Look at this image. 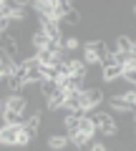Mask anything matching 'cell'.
Wrapping results in <instances>:
<instances>
[{"mask_svg": "<svg viewBox=\"0 0 136 151\" xmlns=\"http://www.w3.org/2000/svg\"><path fill=\"white\" fill-rule=\"evenodd\" d=\"M106 98V91L104 86H98V88H83L81 91V108H86V111H91V108L101 106Z\"/></svg>", "mask_w": 136, "mask_h": 151, "instance_id": "7a4b0ae2", "label": "cell"}, {"mask_svg": "<svg viewBox=\"0 0 136 151\" xmlns=\"http://www.w3.org/2000/svg\"><path fill=\"white\" fill-rule=\"evenodd\" d=\"M60 23H63V25H71V28H78V25H81V13H78L76 8H71V10L63 13Z\"/></svg>", "mask_w": 136, "mask_h": 151, "instance_id": "52a82bcc", "label": "cell"}, {"mask_svg": "<svg viewBox=\"0 0 136 151\" xmlns=\"http://www.w3.org/2000/svg\"><path fill=\"white\" fill-rule=\"evenodd\" d=\"M129 38H131V43H134V45H136V33H131V35H129Z\"/></svg>", "mask_w": 136, "mask_h": 151, "instance_id": "7c38bea8", "label": "cell"}, {"mask_svg": "<svg viewBox=\"0 0 136 151\" xmlns=\"http://www.w3.org/2000/svg\"><path fill=\"white\" fill-rule=\"evenodd\" d=\"M45 144H48L50 151H65L71 146V139H68V134H63V131H55V134L45 136Z\"/></svg>", "mask_w": 136, "mask_h": 151, "instance_id": "277c9868", "label": "cell"}, {"mask_svg": "<svg viewBox=\"0 0 136 151\" xmlns=\"http://www.w3.org/2000/svg\"><path fill=\"white\" fill-rule=\"evenodd\" d=\"M58 88H60V86H58V81H50V78H45V81L40 83V93L45 96V101H48V98L53 96V93L58 91Z\"/></svg>", "mask_w": 136, "mask_h": 151, "instance_id": "9c48e42d", "label": "cell"}, {"mask_svg": "<svg viewBox=\"0 0 136 151\" xmlns=\"http://www.w3.org/2000/svg\"><path fill=\"white\" fill-rule=\"evenodd\" d=\"M8 28H10V18H8V15H0V35L8 33Z\"/></svg>", "mask_w": 136, "mask_h": 151, "instance_id": "8fae6325", "label": "cell"}, {"mask_svg": "<svg viewBox=\"0 0 136 151\" xmlns=\"http://www.w3.org/2000/svg\"><path fill=\"white\" fill-rule=\"evenodd\" d=\"M30 141L33 139L25 134L23 124H8L5 129H0V146L5 149H25Z\"/></svg>", "mask_w": 136, "mask_h": 151, "instance_id": "6da1fadb", "label": "cell"}, {"mask_svg": "<svg viewBox=\"0 0 136 151\" xmlns=\"http://www.w3.org/2000/svg\"><path fill=\"white\" fill-rule=\"evenodd\" d=\"M134 15H136V3H134Z\"/></svg>", "mask_w": 136, "mask_h": 151, "instance_id": "4fadbf2b", "label": "cell"}, {"mask_svg": "<svg viewBox=\"0 0 136 151\" xmlns=\"http://www.w3.org/2000/svg\"><path fill=\"white\" fill-rule=\"evenodd\" d=\"M0 50L20 63V58H18V55H20V48H18V40L10 35V33H3V35H0Z\"/></svg>", "mask_w": 136, "mask_h": 151, "instance_id": "3957f363", "label": "cell"}, {"mask_svg": "<svg viewBox=\"0 0 136 151\" xmlns=\"http://www.w3.org/2000/svg\"><path fill=\"white\" fill-rule=\"evenodd\" d=\"M40 124H43V113H33V116H28V119L23 121V129H25V134L30 136V139H35V136L40 134Z\"/></svg>", "mask_w": 136, "mask_h": 151, "instance_id": "5b68a950", "label": "cell"}, {"mask_svg": "<svg viewBox=\"0 0 136 151\" xmlns=\"http://www.w3.org/2000/svg\"><path fill=\"white\" fill-rule=\"evenodd\" d=\"M116 50H119V53H131V50H134V43H131V38L126 35V33H119V35H116Z\"/></svg>", "mask_w": 136, "mask_h": 151, "instance_id": "ba28073f", "label": "cell"}, {"mask_svg": "<svg viewBox=\"0 0 136 151\" xmlns=\"http://www.w3.org/2000/svg\"><path fill=\"white\" fill-rule=\"evenodd\" d=\"M101 73H104V83H111V81H116V78H121L124 68H121L119 63H111V65H101Z\"/></svg>", "mask_w": 136, "mask_h": 151, "instance_id": "8992f818", "label": "cell"}, {"mask_svg": "<svg viewBox=\"0 0 136 151\" xmlns=\"http://www.w3.org/2000/svg\"><path fill=\"white\" fill-rule=\"evenodd\" d=\"M121 78H124L126 83H131V86H136V63L124 65V73H121Z\"/></svg>", "mask_w": 136, "mask_h": 151, "instance_id": "30bf717a", "label": "cell"}]
</instances>
